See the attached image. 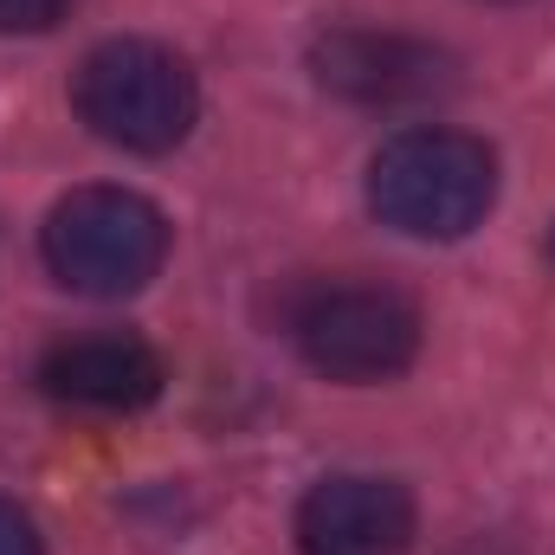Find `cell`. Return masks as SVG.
Instances as JSON below:
<instances>
[{
    "label": "cell",
    "mask_w": 555,
    "mask_h": 555,
    "mask_svg": "<svg viewBox=\"0 0 555 555\" xmlns=\"http://www.w3.org/2000/svg\"><path fill=\"white\" fill-rule=\"evenodd\" d=\"M498 201V155L465 130L420 124L375 149L369 207L408 240H465Z\"/></svg>",
    "instance_id": "cell-1"
},
{
    "label": "cell",
    "mask_w": 555,
    "mask_h": 555,
    "mask_svg": "<svg viewBox=\"0 0 555 555\" xmlns=\"http://www.w3.org/2000/svg\"><path fill=\"white\" fill-rule=\"evenodd\" d=\"M72 104L85 117L91 137L130 155H162L175 142H188L201 117V85L188 72L181 52L155 46V39H104L85 52L78 78H72Z\"/></svg>",
    "instance_id": "cell-2"
},
{
    "label": "cell",
    "mask_w": 555,
    "mask_h": 555,
    "mask_svg": "<svg viewBox=\"0 0 555 555\" xmlns=\"http://www.w3.org/2000/svg\"><path fill=\"white\" fill-rule=\"evenodd\" d=\"M39 253L78 297H130L168 259V220L137 188H72L46 214Z\"/></svg>",
    "instance_id": "cell-3"
},
{
    "label": "cell",
    "mask_w": 555,
    "mask_h": 555,
    "mask_svg": "<svg viewBox=\"0 0 555 555\" xmlns=\"http://www.w3.org/2000/svg\"><path fill=\"white\" fill-rule=\"evenodd\" d=\"M291 336L317 375L369 388L395 382L420 356V310L388 284H317L297 304Z\"/></svg>",
    "instance_id": "cell-4"
},
{
    "label": "cell",
    "mask_w": 555,
    "mask_h": 555,
    "mask_svg": "<svg viewBox=\"0 0 555 555\" xmlns=\"http://www.w3.org/2000/svg\"><path fill=\"white\" fill-rule=\"evenodd\" d=\"M414 543V498L395 478L336 472L304 491L297 504V550L304 555H401Z\"/></svg>",
    "instance_id": "cell-5"
},
{
    "label": "cell",
    "mask_w": 555,
    "mask_h": 555,
    "mask_svg": "<svg viewBox=\"0 0 555 555\" xmlns=\"http://www.w3.org/2000/svg\"><path fill=\"white\" fill-rule=\"evenodd\" d=\"M317 85L349 104H420L446 85V59L401 33H330L310 52Z\"/></svg>",
    "instance_id": "cell-6"
},
{
    "label": "cell",
    "mask_w": 555,
    "mask_h": 555,
    "mask_svg": "<svg viewBox=\"0 0 555 555\" xmlns=\"http://www.w3.org/2000/svg\"><path fill=\"white\" fill-rule=\"evenodd\" d=\"M39 388L65 408L137 414L162 395V356L142 336H72L39 362Z\"/></svg>",
    "instance_id": "cell-7"
},
{
    "label": "cell",
    "mask_w": 555,
    "mask_h": 555,
    "mask_svg": "<svg viewBox=\"0 0 555 555\" xmlns=\"http://www.w3.org/2000/svg\"><path fill=\"white\" fill-rule=\"evenodd\" d=\"M78 0H0V33H52Z\"/></svg>",
    "instance_id": "cell-8"
},
{
    "label": "cell",
    "mask_w": 555,
    "mask_h": 555,
    "mask_svg": "<svg viewBox=\"0 0 555 555\" xmlns=\"http://www.w3.org/2000/svg\"><path fill=\"white\" fill-rule=\"evenodd\" d=\"M0 555H46V537H39V524L13 504V498H0Z\"/></svg>",
    "instance_id": "cell-9"
}]
</instances>
